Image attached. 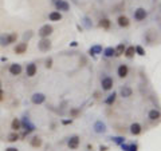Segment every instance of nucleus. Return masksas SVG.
I'll use <instances>...</instances> for the list:
<instances>
[{"instance_id": "1", "label": "nucleus", "mask_w": 161, "mask_h": 151, "mask_svg": "<svg viewBox=\"0 0 161 151\" xmlns=\"http://www.w3.org/2000/svg\"><path fill=\"white\" fill-rule=\"evenodd\" d=\"M22 129L24 130V132L20 135V139L22 138H24V136H27L28 134H31V132H34L35 131V125L34 123H31V120H30V118L27 115H24L23 116V119H22Z\"/></svg>"}, {"instance_id": "2", "label": "nucleus", "mask_w": 161, "mask_h": 151, "mask_svg": "<svg viewBox=\"0 0 161 151\" xmlns=\"http://www.w3.org/2000/svg\"><path fill=\"white\" fill-rule=\"evenodd\" d=\"M114 87V79L112 76L109 75H103L102 78H101V88H102V91H112Z\"/></svg>"}, {"instance_id": "3", "label": "nucleus", "mask_w": 161, "mask_h": 151, "mask_svg": "<svg viewBox=\"0 0 161 151\" xmlns=\"http://www.w3.org/2000/svg\"><path fill=\"white\" fill-rule=\"evenodd\" d=\"M133 18L136 22H144L146 18H148V11L142 7H138L133 11Z\"/></svg>"}, {"instance_id": "4", "label": "nucleus", "mask_w": 161, "mask_h": 151, "mask_svg": "<svg viewBox=\"0 0 161 151\" xmlns=\"http://www.w3.org/2000/svg\"><path fill=\"white\" fill-rule=\"evenodd\" d=\"M52 47V43L48 38H43L38 42V50L40 52H48Z\"/></svg>"}, {"instance_id": "5", "label": "nucleus", "mask_w": 161, "mask_h": 151, "mask_svg": "<svg viewBox=\"0 0 161 151\" xmlns=\"http://www.w3.org/2000/svg\"><path fill=\"white\" fill-rule=\"evenodd\" d=\"M52 32H54L52 26H51V24H45V26H42V27L39 28L38 35H39L40 39H43V38H50V36L52 35Z\"/></svg>"}, {"instance_id": "6", "label": "nucleus", "mask_w": 161, "mask_h": 151, "mask_svg": "<svg viewBox=\"0 0 161 151\" xmlns=\"http://www.w3.org/2000/svg\"><path fill=\"white\" fill-rule=\"evenodd\" d=\"M80 146V136L79 135H71L69 139H67V147L70 150H78Z\"/></svg>"}, {"instance_id": "7", "label": "nucleus", "mask_w": 161, "mask_h": 151, "mask_svg": "<svg viewBox=\"0 0 161 151\" xmlns=\"http://www.w3.org/2000/svg\"><path fill=\"white\" fill-rule=\"evenodd\" d=\"M129 75V66L125 64V63H121V64L117 67V76L120 79H125Z\"/></svg>"}, {"instance_id": "8", "label": "nucleus", "mask_w": 161, "mask_h": 151, "mask_svg": "<svg viewBox=\"0 0 161 151\" xmlns=\"http://www.w3.org/2000/svg\"><path fill=\"white\" fill-rule=\"evenodd\" d=\"M93 131L95 132V134H105L107 131V127L106 125L102 122V120H95L94 122V125H93Z\"/></svg>"}, {"instance_id": "9", "label": "nucleus", "mask_w": 161, "mask_h": 151, "mask_svg": "<svg viewBox=\"0 0 161 151\" xmlns=\"http://www.w3.org/2000/svg\"><path fill=\"white\" fill-rule=\"evenodd\" d=\"M142 126H141V123H138V122H133L132 125L129 126V132L132 134L133 136H138V135H141L142 134Z\"/></svg>"}, {"instance_id": "10", "label": "nucleus", "mask_w": 161, "mask_h": 151, "mask_svg": "<svg viewBox=\"0 0 161 151\" xmlns=\"http://www.w3.org/2000/svg\"><path fill=\"white\" fill-rule=\"evenodd\" d=\"M118 94H120V96H121V98L127 99V98H130V96L133 95V88H132L130 86H127V84H125V86H121V87H120V91H118Z\"/></svg>"}, {"instance_id": "11", "label": "nucleus", "mask_w": 161, "mask_h": 151, "mask_svg": "<svg viewBox=\"0 0 161 151\" xmlns=\"http://www.w3.org/2000/svg\"><path fill=\"white\" fill-rule=\"evenodd\" d=\"M45 102H46V95L45 94H42V92L32 94V96H31V103L32 105L39 106V105H43Z\"/></svg>"}, {"instance_id": "12", "label": "nucleus", "mask_w": 161, "mask_h": 151, "mask_svg": "<svg viewBox=\"0 0 161 151\" xmlns=\"http://www.w3.org/2000/svg\"><path fill=\"white\" fill-rule=\"evenodd\" d=\"M28 50V43L27 42H22V43H16V46L13 47V52L16 55H23V53L27 52Z\"/></svg>"}, {"instance_id": "13", "label": "nucleus", "mask_w": 161, "mask_h": 151, "mask_svg": "<svg viewBox=\"0 0 161 151\" xmlns=\"http://www.w3.org/2000/svg\"><path fill=\"white\" fill-rule=\"evenodd\" d=\"M148 119L150 122H157V120H161V111L157 108H150L148 111Z\"/></svg>"}, {"instance_id": "14", "label": "nucleus", "mask_w": 161, "mask_h": 151, "mask_svg": "<svg viewBox=\"0 0 161 151\" xmlns=\"http://www.w3.org/2000/svg\"><path fill=\"white\" fill-rule=\"evenodd\" d=\"M116 22H117V26H118L120 28H127V27L130 26V19L127 18L126 15H120Z\"/></svg>"}, {"instance_id": "15", "label": "nucleus", "mask_w": 161, "mask_h": 151, "mask_svg": "<svg viewBox=\"0 0 161 151\" xmlns=\"http://www.w3.org/2000/svg\"><path fill=\"white\" fill-rule=\"evenodd\" d=\"M55 8H56V11H59V12H69L70 4L66 2V0H56Z\"/></svg>"}, {"instance_id": "16", "label": "nucleus", "mask_w": 161, "mask_h": 151, "mask_svg": "<svg viewBox=\"0 0 161 151\" xmlns=\"http://www.w3.org/2000/svg\"><path fill=\"white\" fill-rule=\"evenodd\" d=\"M36 72H38V66L34 62L28 63V64L26 66V75L28 76V78H34V76L36 75Z\"/></svg>"}, {"instance_id": "17", "label": "nucleus", "mask_w": 161, "mask_h": 151, "mask_svg": "<svg viewBox=\"0 0 161 151\" xmlns=\"http://www.w3.org/2000/svg\"><path fill=\"white\" fill-rule=\"evenodd\" d=\"M8 71H9L11 75L18 76V75H20V74L23 72V67H22V64H19V63H12V64L9 66Z\"/></svg>"}, {"instance_id": "18", "label": "nucleus", "mask_w": 161, "mask_h": 151, "mask_svg": "<svg viewBox=\"0 0 161 151\" xmlns=\"http://www.w3.org/2000/svg\"><path fill=\"white\" fill-rule=\"evenodd\" d=\"M102 51H103V47H102V44H94V46H91L89 48V55L90 56H93V58H95L97 55H101L102 53Z\"/></svg>"}, {"instance_id": "19", "label": "nucleus", "mask_w": 161, "mask_h": 151, "mask_svg": "<svg viewBox=\"0 0 161 151\" xmlns=\"http://www.w3.org/2000/svg\"><path fill=\"white\" fill-rule=\"evenodd\" d=\"M122 151H138V143L137 142H130V143H122L120 146Z\"/></svg>"}, {"instance_id": "20", "label": "nucleus", "mask_w": 161, "mask_h": 151, "mask_svg": "<svg viewBox=\"0 0 161 151\" xmlns=\"http://www.w3.org/2000/svg\"><path fill=\"white\" fill-rule=\"evenodd\" d=\"M117 96H118V92L117 91H113L112 94H109V95L105 98V100H103V105L106 106H113L114 103H116L117 100Z\"/></svg>"}, {"instance_id": "21", "label": "nucleus", "mask_w": 161, "mask_h": 151, "mask_svg": "<svg viewBox=\"0 0 161 151\" xmlns=\"http://www.w3.org/2000/svg\"><path fill=\"white\" fill-rule=\"evenodd\" d=\"M98 27L102 29H105V31H109V29L112 28V20L109 18H102L98 22Z\"/></svg>"}, {"instance_id": "22", "label": "nucleus", "mask_w": 161, "mask_h": 151, "mask_svg": "<svg viewBox=\"0 0 161 151\" xmlns=\"http://www.w3.org/2000/svg\"><path fill=\"white\" fill-rule=\"evenodd\" d=\"M126 50V43H118L117 44V47H114V51H116V53H114V58H120V56L123 55V52H125Z\"/></svg>"}, {"instance_id": "23", "label": "nucleus", "mask_w": 161, "mask_h": 151, "mask_svg": "<svg viewBox=\"0 0 161 151\" xmlns=\"http://www.w3.org/2000/svg\"><path fill=\"white\" fill-rule=\"evenodd\" d=\"M42 145H43V139L38 135H34L30 139V146L34 147V149H39V147H42Z\"/></svg>"}, {"instance_id": "24", "label": "nucleus", "mask_w": 161, "mask_h": 151, "mask_svg": "<svg viewBox=\"0 0 161 151\" xmlns=\"http://www.w3.org/2000/svg\"><path fill=\"white\" fill-rule=\"evenodd\" d=\"M134 55H136V50H134V46H126V50L123 52V56L126 59H133Z\"/></svg>"}, {"instance_id": "25", "label": "nucleus", "mask_w": 161, "mask_h": 151, "mask_svg": "<svg viewBox=\"0 0 161 151\" xmlns=\"http://www.w3.org/2000/svg\"><path fill=\"white\" fill-rule=\"evenodd\" d=\"M114 53H116V51H114V47H106V48H103V51H102L103 58H106V59L114 58Z\"/></svg>"}, {"instance_id": "26", "label": "nucleus", "mask_w": 161, "mask_h": 151, "mask_svg": "<svg viewBox=\"0 0 161 151\" xmlns=\"http://www.w3.org/2000/svg\"><path fill=\"white\" fill-rule=\"evenodd\" d=\"M11 130L12 131H20L22 130V120L19 118H13L11 122Z\"/></svg>"}, {"instance_id": "27", "label": "nucleus", "mask_w": 161, "mask_h": 151, "mask_svg": "<svg viewBox=\"0 0 161 151\" xmlns=\"http://www.w3.org/2000/svg\"><path fill=\"white\" fill-rule=\"evenodd\" d=\"M48 20L50 22H59V20H62V13L59 11H52L48 13Z\"/></svg>"}, {"instance_id": "28", "label": "nucleus", "mask_w": 161, "mask_h": 151, "mask_svg": "<svg viewBox=\"0 0 161 151\" xmlns=\"http://www.w3.org/2000/svg\"><path fill=\"white\" fill-rule=\"evenodd\" d=\"M109 139L112 140L113 143H116L117 146H121L122 143H125V142H126V138H125V136H121V135H114V136H110Z\"/></svg>"}, {"instance_id": "29", "label": "nucleus", "mask_w": 161, "mask_h": 151, "mask_svg": "<svg viewBox=\"0 0 161 151\" xmlns=\"http://www.w3.org/2000/svg\"><path fill=\"white\" fill-rule=\"evenodd\" d=\"M19 139H20V135L18 134V131H12L7 136V142H9V143H15V142H18Z\"/></svg>"}, {"instance_id": "30", "label": "nucleus", "mask_w": 161, "mask_h": 151, "mask_svg": "<svg viewBox=\"0 0 161 151\" xmlns=\"http://www.w3.org/2000/svg\"><path fill=\"white\" fill-rule=\"evenodd\" d=\"M18 33L16 32H11V33H7V39H8V46L13 44V43L18 42Z\"/></svg>"}, {"instance_id": "31", "label": "nucleus", "mask_w": 161, "mask_h": 151, "mask_svg": "<svg viewBox=\"0 0 161 151\" xmlns=\"http://www.w3.org/2000/svg\"><path fill=\"white\" fill-rule=\"evenodd\" d=\"M134 50H136V55H138V56H145V53H146V51H145V48H144L142 46H134Z\"/></svg>"}, {"instance_id": "32", "label": "nucleus", "mask_w": 161, "mask_h": 151, "mask_svg": "<svg viewBox=\"0 0 161 151\" xmlns=\"http://www.w3.org/2000/svg\"><path fill=\"white\" fill-rule=\"evenodd\" d=\"M0 47H8V39H7V33L0 35Z\"/></svg>"}, {"instance_id": "33", "label": "nucleus", "mask_w": 161, "mask_h": 151, "mask_svg": "<svg viewBox=\"0 0 161 151\" xmlns=\"http://www.w3.org/2000/svg\"><path fill=\"white\" fill-rule=\"evenodd\" d=\"M80 114V108H70V118H78Z\"/></svg>"}, {"instance_id": "34", "label": "nucleus", "mask_w": 161, "mask_h": 151, "mask_svg": "<svg viewBox=\"0 0 161 151\" xmlns=\"http://www.w3.org/2000/svg\"><path fill=\"white\" fill-rule=\"evenodd\" d=\"M52 64H54V59L51 58V56H48L46 60H45V67L46 68H52Z\"/></svg>"}, {"instance_id": "35", "label": "nucleus", "mask_w": 161, "mask_h": 151, "mask_svg": "<svg viewBox=\"0 0 161 151\" xmlns=\"http://www.w3.org/2000/svg\"><path fill=\"white\" fill-rule=\"evenodd\" d=\"M32 36V31H26V33H24V42L27 40V42H28V39L31 38Z\"/></svg>"}, {"instance_id": "36", "label": "nucleus", "mask_w": 161, "mask_h": 151, "mask_svg": "<svg viewBox=\"0 0 161 151\" xmlns=\"http://www.w3.org/2000/svg\"><path fill=\"white\" fill-rule=\"evenodd\" d=\"M83 23H85V26L87 27V28H90V27H91V24L89 23V18H83Z\"/></svg>"}, {"instance_id": "37", "label": "nucleus", "mask_w": 161, "mask_h": 151, "mask_svg": "<svg viewBox=\"0 0 161 151\" xmlns=\"http://www.w3.org/2000/svg\"><path fill=\"white\" fill-rule=\"evenodd\" d=\"M73 123V119H63L62 120V125H71Z\"/></svg>"}, {"instance_id": "38", "label": "nucleus", "mask_w": 161, "mask_h": 151, "mask_svg": "<svg viewBox=\"0 0 161 151\" xmlns=\"http://www.w3.org/2000/svg\"><path fill=\"white\" fill-rule=\"evenodd\" d=\"M107 150H109V147H107V146H105V145L99 146V151H107Z\"/></svg>"}, {"instance_id": "39", "label": "nucleus", "mask_w": 161, "mask_h": 151, "mask_svg": "<svg viewBox=\"0 0 161 151\" xmlns=\"http://www.w3.org/2000/svg\"><path fill=\"white\" fill-rule=\"evenodd\" d=\"M5 151H19L16 147H13V146H9V147H7L5 149Z\"/></svg>"}, {"instance_id": "40", "label": "nucleus", "mask_w": 161, "mask_h": 151, "mask_svg": "<svg viewBox=\"0 0 161 151\" xmlns=\"http://www.w3.org/2000/svg\"><path fill=\"white\" fill-rule=\"evenodd\" d=\"M70 46H71V47H77V46H78V42H71V43H70Z\"/></svg>"}, {"instance_id": "41", "label": "nucleus", "mask_w": 161, "mask_h": 151, "mask_svg": "<svg viewBox=\"0 0 161 151\" xmlns=\"http://www.w3.org/2000/svg\"><path fill=\"white\" fill-rule=\"evenodd\" d=\"M2 86H3V83H2V80H0V88H2Z\"/></svg>"}, {"instance_id": "42", "label": "nucleus", "mask_w": 161, "mask_h": 151, "mask_svg": "<svg viewBox=\"0 0 161 151\" xmlns=\"http://www.w3.org/2000/svg\"><path fill=\"white\" fill-rule=\"evenodd\" d=\"M0 92H2V88H0Z\"/></svg>"}, {"instance_id": "43", "label": "nucleus", "mask_w": 161, "mask_h": 151, "mask_svg": "<svg viewBox=\"0 0 161 151\" xmlns=\"http://www.w3.org/2000/svg\"><path fill=\"white\" fill-rule=\"evenodd\" d=\"M54 2H56V0H54Z\"/></svg>"}]
</instances>
